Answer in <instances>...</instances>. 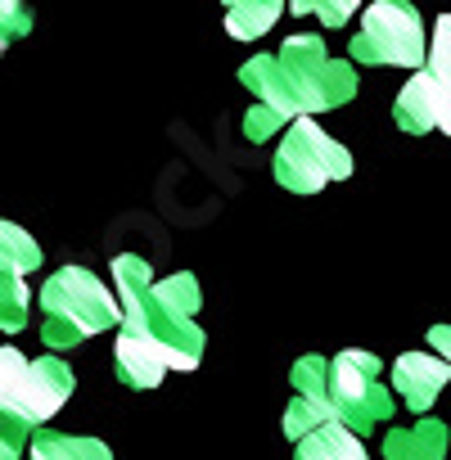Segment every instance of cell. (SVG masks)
Instances as JSON below:
<instances>
[{
  "mask_svg": "<svg viewBox=\"0 0 451 460\" xmlns=\"http://www.w3.org/2000/svg\"><path fill=\"white\" fill-rule=\"evenodd\" d=\"M352 59L366 68H420L424 64L420 10L411 0H375L361 14V32L352 37Z\"/></svg>",
  "mask_w": 451,
  "mask_h": 460,
  "instance_id": "obj_5",
  "label": "cell"
},
{
  "mask_svg": "<svg viewBox=\"0 0 451 460\" xmlns=\"http://www.w3.org/2000/svg\"><path fill=\"white\" fill-rule=\"evenodd\" d=\"M429 73L447 77V19H438V32H433V59H429Z\"/></svg>",
  "mask_w": 451,
  "mask_h": 460,
  "instance_id": "obj_20",
  "label": "cell"
},
{
  "mask_svg": "<svg viewBox=\"0 0 451 460\" xmlns=\"http://www.w3.org/2000/svg\"><path fill=\"white\" fill-rule=\"evenodd\" d=\"M321 424H334L325 406H316V402H307V397H294V402L285 406V438L303 442V438H307V433H316Z\"/></svg>",
  "mask_w": 451,
  "mask_h": 460,
  "instance_id": "obj_17",
  "label": "cell"
},
{
  "mask_svg": "<svg viewBox=\"0 0 451 460\" xmlns=\"http://www.w3.org/2000/svg\"><path fill=\"white\" fill-rule=\"evenodd\" d=\"M113 366H118V379H122L127 388H140V393H145V388H158L163 375L181 370V361H176L158 339H149V334H140V330H122V325H118Z\"/></svg>",
  "mask_w": 451,
  "mask_h": 460,
  "instance_id": "obj_7",
  "label": "cell"
},
{
  "mask_svg": "<svg viewBox=\"0 0 451 460\" xmlns=\"http://www.w3.org/2000/svg\"><path fill=\"white\" fill-rule=\"evenodd\" d=\"M145 303H149L154 312H163V316L194 321L199 307H203V294H199V280H194L190 271H176V276H167V280H154L149 294H145Z\"/></svg>",
  "mask_w": 451,
  "mask_h": 460,
  "instance_id": "obj_11",
  "label": "cell"
},
{
  "mask_svg": "<svg viewBox=\"0 0 451 460\" xmlns=\"http://www.w3.org/2000/svg\"><path fill=\"white\" fill-rule=\"evenodd\" d=\"M276 68H280V82H285L294 118H312V113L339 109V104H348L357 95V68L343 64V59H330V50H325V41L316 32L289 37L280 46V55H276Z\"/></svg>",
  "mask_w": 451,
  "mask_h": 460,
  "instance_id": "obj_3",
  "label": "cell"
},
{
  "mask_svg": "<svg viewBox=\"0 0 451 460\" xmlns=\"http://www.w3.org/2000/svg\"><path fill=\"white\" fill-rule=\"evenodd\" d=\"M447 379H451V366L442 357H433V352H402L397 366H393V388H397V397L415 415H424L438 402V393L447 388Z\"/></svg>",
  "mask_w": 451,
  "mask_h": 460,
  "instance_id": "obj_9",
  "label": "cell"
},
{
  "mask_svg": "<svg viewBox=\"0 0 451 460\" xmlns=\"http://www.w3.org/2000/svg\"><path fill=\"white\" fill-rule=\"evenodd\" d=\"M393 118H397V127L411 131V136L447 131V77L420 68V73L402 86V95H397V104H393Z\"/></svg>",
  "mask_w": 451,
  "mask_h": 460,
  "instance_id": "obj_8",
  "label": "cell"
},
{
  "mask_svg": "<svg viewBox=\"0 0 451 460\" xmlns=\"http://www.w3.org/2000/svg\"><path fill=\"white\" fill-rule=\"evenodd\" d=\"M28 456L32 460H113V451L100 438H68L55 429H37L28 438Z\"/></svg>",
  "mask_w": 451,
  "mask_h": 460,
  "instance_id": "obj_12",
  "label": "cell"
},
{
  "mask_svg": "<svg viewBox=\"0 0 451 460\" xmlns=\"http://www.w3.org/2000/svg\"><path fill=\"white\" fill-rule=\"evenodd\" d=\"M41 343L50 352H64V348H77L95 334H104L109 325H118V303H113V289L86 271V267H64L55 271L41 294Z\"/></svg>",
  "mask_w": 451,
  "mask_h": 460,
  "instance_id": "obj_1",
  "label": "cell"
},
{
  "mask_svg": "<svg viewBox=\"0 0 451 460\" xmlns=\"http://www.w3.org/2000/svg\"><path fill=\"white\" fill-rule=\"evenodd\" d=\"M442 456H447V424L438 420H420L384 438V460H442Z\"/></svg>",
  "mask_w": 451,
  "mask_h": 460,
  "instance_id": "obj_10",
  "label": "cell"
},
{
  "mask_svg": "<svg viewBox=\"0 0 451 460\" xmlns=\"http://www.w3.org/2000/svg\"><path fill=\"white\" fill-rule=\"evenodd\" d=\"M429 343H433V348H438V357L447 361V348H451V330H447V325H438V330H429Z\"/></svg>",
  "mask_w": 451,
  "mask_h": 460,
  "instance_id": "obj_21",
  "label": "cell"
},
{
  "mask_svg": "<svg viewBox=\"0 0 451 460\" xmlns=\"http://www.w3.org/2000/svg\"><path fill=\"white\" fill-rule=\"evenodd\" d=\"M41 267V249H37V240L28 235L23 226H14V221H0V276H32Z\"/></svg>",
  "mask_w": 451,
  "mask_h": 460,
  "instance_id": "obj_15",
  "label": "cell"
},
{
  "mask_svg": "<svg viewBox=\"0 0 451 460\" xmlns=\"http://www.w3.org/2000/svg\"><path fill=\"white\" fill-rule=\"evenodd\" d=\"M23 456V447H14V442H0V460H19Z\"/></svg>",
  "mask_w": 451,
  "mask_h": 460,
  "instance_id": "obj_22",
  "label": "cell"
},
{
  "mask_svg": "<svg viewBox=\"0 0 451 460\" xmlns=\"http://www.w3.org/2000/svg\"><path fill=\"white\" fill-rule=\"evenodd\" d=\"M298 460H370L361 438L348 433L343 424H321L316 433H307L298 442Z\"/></svg>",
  "mask_w": 451,
  "mask_h": 460,
  "instance_id": "obj_14",
  "label": "cell"
},
{
  "mask_svg": "<svg viewBox=\"0 0 451 460\" xmlns=\"http://www.w3.org/2000/svg\"><path fill=\"white\" fill-rule=\"evenodd\" d=\"M73 370L46 352V357H23L19 348H0V415H5L23 438H32L41 424H50L64 402L73 397Z\"/></svg>",
  "mask_w": 451,
  "mask_h": 460,
  "instance_id": "obj_2",
  "label": "cell"
},
{
  "mask_svg": "<svg viewBox=\"0 0 451 460\" xmlns=\"http://www.w3.org/2000/svg\"><path fill=\"white\" fill-rule=\"evenodd\" d=\"M348 172H352V154L334 136H325L312 118H294L289 122V136L276 149V181L285 190L316 194L330 181H343Z\"/></svg>",
  "mask_w": 451,
  "mask_h": 460,
  "instance_id": "obj_6",
  "label": "cell"
},
{
  "mask_svg": "<svg viewBox=\"0 0 451 460\" xmlns=\"http://www.w3.org/2000/svg\"><path fill=\"white\" fill-rule=\"evenodd\" d=\"M28 307H32V289L19 276H0V330L19 334L28 325Z\"/></svg>",
  "mask_w": 451,
  "mask_h": 460,
  "instance_id": "obj_16",
  "label": "cell"
},
{
  "mask_svg": "<svg viewBox=\"0 0 451 460\" xmlns=\"http://www.w3.org/2000/svg\"><path fill=\"white\" fill-rule=\"evenodd\" d=\"M226 5V28L240 41H253L262 32L276 28V19L285 14V0H221Z\"/></svg>",
  "mask_w": 451,
  "mask_h": 460,
  "instance_id": "obj_13",
  "label": "cell"
},
{
  "mask_svg": "<svg viewBox=\"0 0 451 460\" xmlns=\"http://www.w3.org/2000/svg\"><path fill=\"white\" fill-rule=\"evenodd\" d=\"M379 357L361 352V348H343L330 357L325 370V411L334 424H343L348 433L366 438L375 424L393 420V393L379 384Z\"/></svg>",
  "mask_w": 451,
  "mask_h": 460,
  "instance_id": "obj_4",
  "label": "cell"
},
{
  "mask_svg": "<svg viewBox=\"0 0 451 460\" xmlns=\"http://www.w3.org/2000/svg\"><path fill=\"white\" fill-rule=\"evenodd\" d=\"M32 28V14H28V0H0V41H14Z\"/></svg>",
  "mask_w": 451,
  "mask_h": 460,
  "instance_id": "obj_19",
  "label": "cell"
},
{
  "mask_svg": "<svg viewBox=\"0 0 451 460\" xmlns=\"http://www.w3.org/2000/svg\"><path fill=\"white\" fill-rule=\"evenodd\" d=\"M285 5H289L294 14H312V19H321L325 28H343V23L357 14L361 0H285Z\"/></svg>",
  "mask_w": 451,
  "mask_h": 460,
  "instance_id": "obj_18",
  "label": "cell"
}]
</instances>
